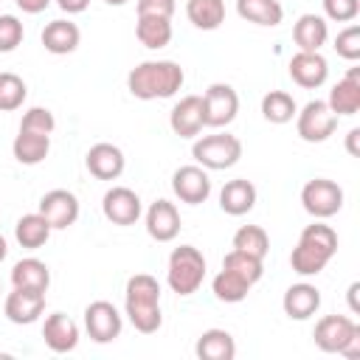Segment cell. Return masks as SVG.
Returning <instances> with one entry per match:
<instances>
[{"instance_id": "obj_1", "label": "cell", "mask_w": 360, "mask_h": 360, "mask_svg": "<svg viewBox=\"0 0 360 360\" xmlns=\"http://www.w3.org/2000/svg\"><path fill=\"white\" fill-rule=\"evenodd\" d=\"M186 82V73L172 59H149L129 70L127 87L135 98L152 101V98H172Z\"/></svg>"}, {"instance_id": "obj_2", "label": "cell", "mask_w": 360, "mask_h": 360, "mask_svg": "<svg viewBox=\"0 0 360 360\" xmlns=\"http://www.w3.org/2000/svg\"><path fill=\"white\" fill-rule=\"evenodd\" d=\"M338 253V233L332 225L312 222L301 231L298 245L290 253V264L298 276H318Z\"/></svg>"}, {"instance_id": "obj_3", "label": "cell", "mask_w": 360, "mask_h": 360, "mask_svg": "<svg viewBox=\"0 0 360 360\" xmlns=\"http://www.w3.org/2000/svg\"><path fill=\"white\" fill-rule=\"evenodd\" d=\"M124 307L129 315V323L141 332V335H152L160 329L163 315H160V284L155 276L149 273H135L127 281V292H124Z\"/></svg>"}, {"instance_id": "obj_4", "label": "cell", "mask_w": 360, "mask_h": 360, "mask_svg": "<svg viewBox=\"0 0 360 360\" xmlns=\"http://www.w3.org/2000/svg\"><path fill=\"white\" fill-rule=\"evenodd\" d=\"M312 338L326 354H343L349 360L360 357V326L349 315H323L315 323Z\"/></svg>"}, {"instance_id": "obj_5", "label": "cell", "mask_w": 360, "mask_h": 360, "mask_svg": "<svg viewBox=\"0 0 360 360\" xmlns=\"http://www.w3.org/2000/svg\"><path fill=\"white\" fill-rule=\"evenodd\" d=\"M205 278V256L194 245H180L169 256L166 281L177 295H191L200 290Z\"/></svg>"}, {"instance_id": "obj_6", "label": "cell", "mask_w": 360, "mask_h": 360, "mask_svg": "<svg viewBox=\"0 0 360 360\" xmlns=\"http://www.w3.org/2000/svg\"><path fill=\"white\" fill-rule=\"evenodd\" d=\"M191 155L202 169H231L242 158V141L231 132H214L194 141Z\"/></svg>"}, {"instance_id": "obj_7", "label": "cell", "mask_w": 360, "mask_h": 360, "mask_svg": "<svg viewBox=\"0 0 360 360\" xmlns=\"http://www.w3.org/2000/svg\"><path fill=\"white\" fill-rule=\"evenodd\" d=\"M301 205L315 219H329L343 208V188L335 180L315 177L301 188Z\"/></svg>"}, {"instance_id": "obj_8", "label": "cell", "mask_w": 360, "mask_h": 360, "mask_svg": "<svg viewBox=\"0 0 360 360\" xmlns=\"http://www.w3.org/2000/svg\"><path fill=\"white\" fill-rule=\"evenodd\" d=\"M338 127V115L329 110L326 101L315 98V101H307L298 112H295V129L301 135V141L307 143H321L326 141Z\"/></svg>"}, {"instance_id": "obj_9", "label": "cell", "mask_w": 360, "mask_h": 360, "mask_svg": "<svg viewBox=\"0 0 360 360\" xmlns=\"http://www.w3.org/2000/svg\"><path fill=\"white\" fill-rule=\"evenodd\" d=\"M239 112V96L231 84L214 82L202 93V118L205 127H228Z\"/></svg>"}, {"instance_id": "obj_10", "label": "cell", "mask_w": 360, "mask_h": 360, "mask_svg": "<svg viewBox=\"0 0 360 360\" xmlns=\"http://www.w3.org/2000/svg\"><path fill=\"white\" fill-rule=\"evenodd\" d=\"M121 312L115 309V304L110 301H93L84 309V329L90 335V340L96 343H112L121 335Z\"/></svg>"}, {"instance_id": "obj_11", "label": "cell", "mask_w": 360, "mask_h": 360, "mask_svg": "<svg viewBox=\"0 0 360 360\" xmlns=\"http://www.w3.org/2000/svg\"><path fill=\"white\" fill-rule=\"evenodd\" d=\"M172 191L177 194L180 202H188V205H200L208 200L211 194V177L202 166H180L174 174H172Z\"/></svg>"}, {"instance_id": "obj_12", "label": "cell", "mask_w": 360, "mask_h": 360, "mask_svg": "<svg viewBox=\"0 0 360 360\" xmlns=\"http://www.w3.org/2000/svg\"><path fill=\"white\" fill-rule=\"evenodd\" d=\"M39 214L48 219V225L53 231H62V228H70L76 219H79V200L73 191L68 188H53L48 194H42L39 200Z\"/></svg>"}, {"instance_id": "obj_13", "label": "cell", "mask_w": 360, "mask_h": 360, "mask_svg": "<svg viewBox=\"0 0 360 360\" xmlns=\"http://www.w3.org/2000/svg\"><path fill=\"white\" fill-rule=\"evenodd\" d=\"M101 211L112 225H135L141 219V197L127 186H112L101 197Z\"/></svg>"}, {"instance_id": "obj_14", "label": "cell", "mask_w": 360, "mask_h": 360, "mask_svg": "<svg viewBox=\"0 0 360 360\" xmlns=\"http://www.w3.org/2000/svg\"><path fill=\"white\" fill-rule=\"evenodd\" d=\"M45 309V292L39 290H25V287H14L8 295H6V304H3V312L11 323H20V326H28L34 323Z\"/></svg>"}, {"instance_id": "obj_15", "label": "cell", "mask_w": 360, "mask_h": 360, "mask_svg": "<svg viewBox=\"0 0 360 360\" xmlns=\"http://www.w3.org/2000/svg\"><path fill=\"white\" fill-rule=\"evenodd\" d=\"M326 76H329V62L323 59L321 51H298L290 59V79L298 87L315 90L326 82Z\"/></svg>"}, {"instance_id": "obj_16", "label": "cell", "mask_w": 360, "mask_h": 360, "mask_svg": "<svg viewBox=\"0 0 360 360\" xmlns=\"http://www.w3.org/2000/svg\"><path fill=\"white\" fill-rule=\"evenodd\" d=\"M42 340L53 354H68L79 346V326L65 312H51L42 323Z\"/></svg>"}, {"instance_id": "obj_17", "label": "cell", "mask_w": 360, "mask_h": 360, "mask_svg": "<svg viewBox=\"0 0 360 360\" xmlns=\"http://www.w3.org/2000/svg\"><path fill=\"white\" fill-rule=\"evenodd\" d=\"M169 127L180 138H197L200 129L205 127V118H202V96H183L172 107Z\"/></svg>"}, {"instance_id": "obj_18", "label": "cell", "mask_w": 360, "mask_h": 360, "mask_svg": "<svg viewBox=\"0 0 360 360\" xmlns=\"http://www.w3.org/2000/svg\"><path fill=\"white\" fill-rule=\"evenodd\" d=\"M84 166L96 180H118L124 172V152L115 143H93L84 155Z\"/></svg>"}, {"instance_id": "obj_19", "label": "cell", "mask_w": 360, "mask_h": 360, "mask_svg": "<svg viewBox=\"0 0 360 360\" xmlns=\"http://www.w3.org/2000/svg\"><path fill=\"white\" fill-rule=\"evenodd\" d=\"M146 233L155 242H172L180 233V214L174 202L169 200H155L146 208Z\"/></svg>"}, {"instance_id": "obj_20", "label": "cell", "mask_w": 360, "mask_h": 360, "mask_svg": "<svg viewBox=\"0 0 360 360\" xmlns=\"http://www.w3.org/2000/svg\"><path fill=\"white\" fill-rule=\"evenodd\" d=\"M281 307H284V315L292 318V321H307L318 312L321 307V290L315 284H307V281H298L292 287H287L284 298H281Z\"/></svg>"}, {"instance_id": "obj_21", "label": "cell", "mask_w": 360, "mask_h": 360, "mask_svg": "<svg viewBox=\"0 0 360 360\" xmlns=\"http://www.w3.org/2000/svg\"><path fill=\"white\" fill-rule=\"evenodd\" d=\"M326 104L335 115H354L360 110V68H349V73L329 90Z\"/></svg>"}, {"instance_id": "obj_22", "label": "cell", "mask_w": 360, "mask_h": 360, "mask_svg": "<svg viewBox=\"0 0 360 360\" xmlns=\"http://www.w3.org/2000/svg\"><path fill=\"white\" fill-rule=\"evenodd\" d=\"M79 39H82V31L70 20H51L42 28V45L48 53H56V56L73 53L79 48Z\"/></svg>"}, {"instance_id": "obj_23", "label": "cell", "mask_w": 360, "mask_h": 360, "mask_svg": "<svg viewBox=\"0 0 360 360\" xmlns=\"http://www.w3.org/2000/svg\"><path fill=\"white\" fill-rule=\"evenodd\" d=\"M256 205V186L245 177H236V180H228L219 191V208L231 217H242L248 214L250 208Z\"/></svg>"}, {"instance_id": "obj_24", "label": "cell", "mask_w": 360, "mask_h": 360, "mask_svg": "<svg viewBox=\"0 0 360 360\" xmlns=\"http://www.w3.org/2000/svg\"><path fill=\"white\" fill-rule=\"evenodd\" d=\"M292 39L298 51H321V45L329 39V25L321 14H301L292 25Z\"/></svg>"}, {"instance_id": "obj_25", "label": "cell", "mask_w": 360, "mask_h": 360, "mask_svg": "<svg viewBox=\"0 0 360 360\" xmlns=\"http://www.w3.org/2000/svg\"><path fill=\"white\" fill-rule=\"evenodd\" d=\"M194 352H197L200 360H233L236 357V343H233V335L225 332V329H205L197 338Z\"/></svg>"}, {"instance_id": "obj_26", "label": "cell", "mask_w": 360, "mask_h": 360, "mask_svg": "<svg viewBox=\"0 0 360 360\" xmlns=\"http://www.w3.org/2000/svg\"><path fill=\"white\" fill-rule=\"evenodd\" d=\"M11 284L14 287H25V290H39V292H48L51 287V270L45 262L28 256V259H20L14 267H11Z\"/></svg>"}, {"instance_id": "obj_27", "label": "cell", "mask_w": 360, "mask_h": 360, "mask_svg": "<svg viewBox=\"0 0 360 360\" xmlns=\"http://www.w3.org/2000/svg\"><path fill=\"white\" fill-rule=\"evenodd\" d=\"M11 152H14L17 163H22V166H37V163H42V160L48 158V152H51V135H37V132H22V129H20V135H17L14 143H11Z\"/></svg>"}, {"instance_id": "obj_28", "label": "cell", "mask_w": 360, "mask_h": 360, "mask_svg": "<svg viewBox=\"0 0 360 360\" xmlns=\"http://www.w3.org/2000/svg\"><path fill=\"white\" fill-rule=\"evenodd\" d=\"M51 225H48V219L37 211V214H22L20 219H17V225H14V236H17V242H20V248H28V250H37V248H42L45 242H48V236H51Z\"/></svg>"}, {"instance_id": "obj_29", "label": "cell", "mask_w": 360, "mask_h": 360, "mask_svg": "<svg viewBox=\"0 0 360 360\" xmlns=\"http://www.w3.org/2000/svg\"><path fill=\"white\" fill-rule=\"evenodd\" d=\"M186 17L200 31H217L225 22V0H188Z\"/></svg>"}, {"instance_id": "obj_30", "label": "cell", "mask_w": 360, "mask_h": 360, "mask_svg": "<svg viewBox=\"0 0 360 360\" xmlns=\"http://www.w3.org/2000/svg\"><path fill=\"white\" fill-rule=\"evenodd\" d=\"M236 14L256 25H278L284 20V8L278 0H236Z\"/></svg>"}, {"instance_id": "obj_31", "label": "cell", "mask_w": 360, "mask_h": 360, "mask_svg": "<svg viewBox=\"0 0 360 360\" xmlns=\"http://www.w3.org/2000/svg\"><path fill=\"white\" fill-rule=\"evenodd\" d=\"M135 37L143 48H166L172 42V20L169 17H138Z\"/></svg>"}, {"instance_id": "obj_32", "label": "cell", "mask_w": 360, "mask_h": 360, "mask_svg": "<svg viewBox=\"0 0 360 360\" xmlns=\"http://www.w3.org/2000/svg\"><path fill=\"white\" fill-rule=\"evenodd\" d=\"M211 290H214V298H217V301L239 304V301H245V298H248L250 284H248L242 276H236V273H231V270H225V267H222V270L214 276Z\"/></svg>"}, {"instance_id": "obj_33", "label": "cell", "mask_w": 360, "mask_h": 360, "mask_svg": "<svg viewBox=\"0 0 360 360\" xmlns=\"http://www.w3.org/2000/svg\"><path fill=\"white\" fill-rule=\"evenodd\" d=\"M295 112H298V104L287 90H270L262 98V115L270 124H287L295 118Z\"/></svg>"}, {"instance_id": "obj_34", "label": "cell", "mask_w": 360, "mask_h": 360, "mask_svg": "<svg viewBox=\"0 0 360 360\" xmlns=\"http://www.w3.org/2000/svg\"><path fill=\"white\" fill-rule=\"evenodd\" d=\"M222 267L231 270V273H236V276H242L250 287L264 276V259H256V256H250L245 250H236V248L231 253H225Z\"/></svg>"}, {"instance_id": "obj_35", "label": "cell", "mask_w": 360, "mask_h": 360, "mask_svg": "<svg viewBox=\"0 0 360 360\" xmlns=\"http://www.w3.org/2000/svg\"><path fill=\"white\" fill-rule=\"evenodd\" d=\"M233 248L236 250H245L256 259H264L267 250H270V236L262 225H242L236 233H233Z\"/></svg>"}, {"instance_id": "obj_36", "label": "cell", "mask_w": 360, "mask_h": 360, "mask_svg": "<svg viewBox=\"0 0 360 360\" xmlns=\"http://www.w3.org/2000/svg\"><path fill=\"white\" fill-rule=\"evenodd\" d=\"M25 96H28L25 82H22L17 73L3 70V73H0V112H14V110H20L22 101H25Z\"/></svg>"}, {"instance_id": "obj_37", "label": "cell", "mask_w": 360, "mask_h": 360, "mask_svg": "<svg viewBox=\"0 0 360 360\" xmlns=\"http://www.w3.org/2000/svg\"><path fill=\"white\" fill-rule=\"evenodd\" d=\"M53 127H56V118L48 107H31V110H25V115L20 121L22 132H37V135H51Z\"/></svg>"}, {"instance_id": "obj_38", "label": "cell", "mask_w": 360, "mask_h": 360, "mask_svg": "<svg viewBox=\"0 0 360 360\" xmlns=\"http://www.w3.org/2000/svg\"><path fill=\"white\" fill-rule=\"evenodd\" d=\"M25 31L14 14H0V53H11L22 42Z\"/></svg>"}, {"instance_id": "obj_39", "label": "cell", "mask_w": 360, "mask_h": 360, "mask_svg": "<svg viewBox=\"0 0 360 360\" xmlns=\"http://www.w3.org/2000/svg\"><path fill=\"white\" fill-rule=\"evenodd\" d=\"M335 51H338V56H343L349 62H357L360 59V25H346L343 31H338Z\"/></svg>"}, {"instance_id": "obj_40", "label": "cell", "mask_w": 360, "mask_h": 360, "mask_svg": "<svg viewBox=\"0 0 360 360\" xmlns=\"http://www.w3.org/2000/svg\"><path fill=\"white\" fill-rule=\"evenodd\" d=\"M323 14L335 22H352L360 14V0H323Z\"/></svg>"}, {"instance_id": "obj_41", "label": "cell", "mask_w": 360, "mask_h": 360, "mask_svg": "<svg viewBox=\"0 0 360 360\" xmlns=\"http://www.w3.org/2000/svg\"><path fill=\"white\" fill-rule=\"evenodd\" d=\"M135 8H138V17H169L172 20L177 3L174 0H138Z\"/></svg>"}, {"instance_id": "obj_42", "label": "cell", "mask_w": 360, "mask_h": 360, "mask_svg": "<svg viewBox=\"0 0 360 360\" xmlns=\"http://www.w3.org/2000/svg\"><path fill=\"white\" fill-rule=\"evenodd\" d=\"M25 14H39V11H45L48 6H51V0H14Z\"/></svg>"}, {"instance_id": "obj_43", "label": "cell", "mask_w": 360, "mask_h": 360, "mask_svg": "<svg viewBox=\"0 0 360 360\" xmlns=\"http://www.w3.org/2000/svg\"><path fill=\"white\" fill-rule=\"evenodd\" d=\"M56 3H59V8L68 11V14H82V11L90 6V0H56Z\"/></svg>"}, {"instance_id": "obj_44", "label": "cell", "mask_w": 360, "mask_h": 360, "mask_svg": "<svg viewBox=\"0 0 360 360\" xmlns=\"http://www.w3.org/2000/svg\"><path fill=\"white\" fill-rule=\"evenodd\" d=\"M357 138H360V129L354 127V129H349V135H346V149H349V155H360V149H357Z\"/></svg>"}, {"instance_id": "obj_45", "label": "cell", "mask_w": 360, "mask_h": 360, "mask_svg": "<svg viewBox=\"0 0 360 360\" xmlns=\"http://www.w3.org/2000/svg\"><path fill=\"white\" fill-rule=\"evenodd\" d=\"M357 292H360V281H352V284H349V307H352V312H360Z\"/></svg>"}, {"instance_id": "obj_46", "label": "cell", "mask_w": 360, "mask_h": 360, "mask_svg": "<svg viewBox=\"0 0 360 360\" xmlns=\"http://www.w3.org/2000/svg\"><path fill=\"white\" fill-rule=\"evenodd\" d=\"M6 253H8V242H6V236L0 233V262L6 259Z\"/></svg>"}, {"instance_id": "obj_47", "label": "cell", "mask_w": 360, "mask_h": 360, "mask_svg": "<svg viewBox=\"0 0 360 360\" xmlns=\"http://www.w3.org/2000/svg\"><path fill=\"white\" fill-rule=\"evenodd\" d=\"M107 6H124V3H129V0H104Z\"/></svg>"}, {"instance_id": "obj_48", "label": "cell", "mask_w": 360, "mask_h": 360, "mask_svg": "<svg viewBox=\"0 0 360 360\" xmlns=\"http://www.w3.org/2000/svg\"><path fill=\"white\" fill-rule=\"evenodd\" d=\"M0 292H3V284H0Z\"/></svg>"}]
</instances>
